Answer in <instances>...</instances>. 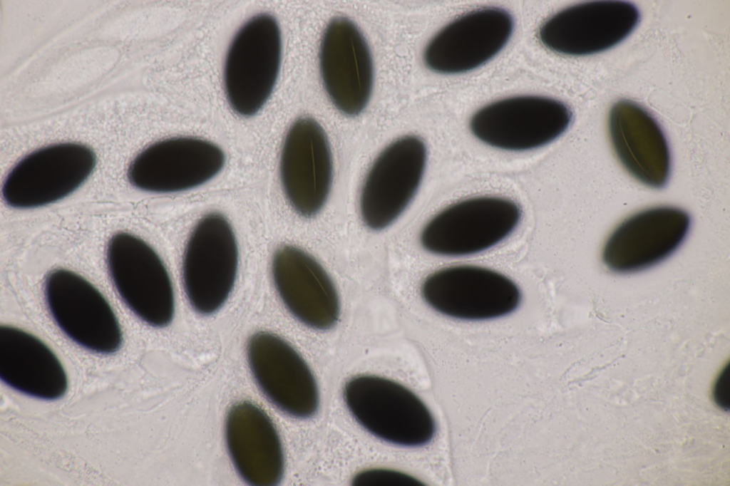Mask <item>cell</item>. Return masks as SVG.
I'll return each instance as SVG.
<instances>
[{
	"label": "cell",
	"instance_id": "cell-1",
	"mask_svg": "<svg viewBox=\"0 0 730 486\" xmlns=\"http://www.w3.org/2000/svg\"><path fill=\"white\" fill-rule=\"evenodd\" d=\"M343 397L356 421L386 443L421 447L436 435V421L425 403L394 381L374 375L356 376L344 385Z\"/></svg>",
	"mask_w": 730,
	"mask_h": 486
},
{
	"label": "cell",
	"instance_id": "cell-2",
	"mask_svg": "<svg viewBox=\"0 0 730 486\" xmlns=\"http://www.w3.org/2000/svg\"><path fill=\"white\" fill-rule=\"evenodd\" d=\"M106 261L111 281L130 310L149 326H168L174 315L173 287L156 252L141 238L119 232L108 242Z\"/></svg>",
	"mask_w": 730,
	"mask_h": 486
},
{
	"label": "cell",
	"instance_id": "cell-3",
	"mask_svg": "<svg viewBox=\"0 0 730 486\" xmlns=\"http://www.w3.org/2000/svg\"><path fill=\"white\" fill-rule=\"evenodd\" d=\"M281 53L280 29L272 16L257 15L238 31L225 66L226 95L237 114L252 116L264 105L277 78Z\"/></svg>",
	"mask_w": 730,
	"mask_h": 486
},
{
	"label": "cell",
	"instance_id": "cell-4",
	"mask_svg": "<svg viewBox=\"0 0 730 486\" xmlns=\"http://www.w3.org/2000/svg\"><path fill=\"white\" fill-rule=\"evenodd\" d=\"M520 219L521 210L513 201L492 196L469 198L434 216L423 229L420 240L426 251L435 254H474L508 237Z\"/></svg>",
	"mask_w": 730,
	"mask_h": 486
},
{
	"label": "cell",
	"instance_id": "cell-5",
	"mask_svg": "<svg viewBox=\"0 0 730 486\" xmlns=\"http://www.w3.org/2000/svg\"><path fill=\"white\" fill-rule=\"evenodd\" d=\"M44 294L53 319L73 342L103 355L120 348L123 334L118 318L103 295L82 276L53 269L46 277Z\"/></svg>",
	"mask_w": 730,
	"mask_h": 486
},
{
	"label": "cell",
	"instance_id": "cell-6",
	"mask_svg": "<svg viewBox=\"0 0 730 486\" xmlns=\"http://www.w3.org/2000/svg\"><path fill=\"white\" fill-rule=\"evenodd\" d=\"M96 165L95 152L83 144L63 143L39 148L9 172L2 187L3 199L16 209L56 202L77 190Z\"/></svg>",
	"mask_w": 730,
	"mask_h": 486
},
{
	"label": "cell",
	"instance_id": "cell-7",
	"mask_svg": "<svg viewBox=\"0 0 730 486\" xmlns=\"http://www.w3.org/2000/svg\"><path fill=\"white\" fill-rule=\"evenodd\" d=\"M572 119L570 109L560 100L520 95L481 108L472 116L470 128L475 137L488 145L523 151L554 141L567 130Z\"/></svg>",
	"mask_w": 730,
	"mask_h": 486
},
{
	"label": "cell",
	"instance_id": "cell-8",
	"mask_svg": "<svg viewBox=\"0 0 730 486\" xmlns=\"http://www.w3.org/2000/svg\"><path fill=\"white\" fill-rule=\"evenodd\" d=\"M238 252L227 219L212 212L192 230L186 245L182 279L187 299L198 313L209 315L226 301L233 288Z\"/></svg>",
	"mask_w": 730,
	"mask_h": 486
},
{
	"label": "cell",
	"instance_id": "cell-9",
	"mask_svg": "<svg viewBox=\"0 0 730 486\" xmlns=\"http://www.w3.org/2000/svg\"><path fill=\"white\" fill-rule=\"evenodd\" d=\"M426 304L445 316L482 321L506 316L521 301L516 284L495 270L473 265L446 267L430 274L422 284Z\"/></svg>",
	"mask_w": 730,
	"mask_h": 486
},
{
	"label": "cell",
	"instance_id": "cell-10",
	"mask_svg": "<svg viewBox=\"0 0 730 486\" xmlns=\"http://www.w3.org/2000/svg\"><path fill=\"white\" fill-rule=\"evenodd\" d=\"M426 162V145L414 135L396 140L381 152L361 194V214L369 229L386 228L404 211L421 184Z\"/></svg>",
	"mask_w": 730,
	"mask_h": 486
},
{
	"label": "cell",
	"instance_id": "cell-11",
	"mask_svg": "<svg viewBox=\"0 0 730 486\" xmlns=\"http://www.w3.org/2000/svg\"><path fill=\"white\" fill-rule=\"evenodd\" d=\"M639 17L637 7L628 1H588L553 15L541 26L539 38L545 47L560 54L592 55L625 39Z\"/></svg>",
	"mask_w": 730,
	"mask_h": 486
},
{
	"label": "cell",
	"instance_id": "cell-12",
	"mask_svg": "<svg viewBox=\"0 0 730 486\" xmlns=\"http://www.w3.org/2000/svg\"><path fill=\"white\" fill-rule=\"evenodd\" d=\"M690 225L689 214L679 207L657 206L641 210L625 219L610 234L602 249V262L617 273L649 268L680 247Z\"/></svg>",
	"mask_w": 730,
	"mask_h": 486
},
{
	"label": "cell",
	"instance_id": "cell-13",
	"mask_svg": "<svg viewBox=\"0 0 730 486\" xmlns=\"http://www.w3.org/2000/svg\"><path fill=\"white\" fill-rule=\"evenodd\" d=\"M225 155L214 143L196 138H172L158 141L131 162L128 179L135 187L168 193L196 187L222 168Z\"/></svg>",
	"mask_w": 730,
	"mask_h": 486
},
{
	"label": "cell",
	"instance_id": "cell-14",
	"mask_svg": "<svg viewBox=\"0 0 730 486\" xmlns=\"http://www.w3.org/2000/svg\"><path fill=\"white\" fill-rule=\"evenodd\" d=\"M247 358L260 390L277 408L301 419L317 413L319 398L314 376L286 341L269 332H257L248 341Z\"/></svg>",
	"mask_w": 730,
	"mask_h": 486
},
{
	"label": "cell",
	"instance_id": "cell-15",
	"mask_svg": "<svg viewBox=\"0 0 730 486\" xmlns=\"http://www.w3.org/2000/svg\"><path fill=\"white\" fill-rule=\"evenodd\" d=\"M513 30L510 14L499 8L470 11L441 29L426 46V66L441 73L473 70L505 46Z\"/></svg>",
	"mask_w": 730,
	"mask_h": 486
},
{
	"label": "cell",
	"instance_id": "cell-16",
	"mask_svg": "<svg viewBox=\"0 0 730 486\" xmlns=\"http://www.w3.org/2000/svg\"><path fill=\"white\" fill-rule=\"evenodd\" d=\"M280 175L286 196L304 217L323 207L332 180L331 150L325 133L311 118H301L286 135L280 160Z\"/></svg>",
	"mask_w": 730,
	"mask_h": 486
},
{
	"label": "cell",
	"instance_id": "cell-17",
	"mask_svg": "<svg viewBox=\"0 0 730 486\" xmlns=\"http://www.w3.org/2000/svg\"><path fill=\"white\" fill-rule=\"evenodd\" d=\"M320 69L326 91L334 105L348 115L366 105L373 84V64L366 40L346 18L329 22L320 46Z\"/></svg>",
	"mask_w": 730,
	"mask_h": 486
},
{
	"label": "cell",
	"instance_id": "cell-18",
	"mask_svg": "<svg viewBox=\"0 0 730 486\" xmlns=\"http://www.w3.org/2000/svg\"><path fill=\"white\" fill-rule=\"evenodd\" d=\"M272 274L277 291L289 311L317 330L332 328L340 314L339 296L322 265L304 251L283 246L273 257Z\"/></svg>",
	"mask_w": 730,
	"mask_h": 486
},
{
	"label": "cell",
	"instance_id": "cell-19",
	"mask_svg": "<svg viewBox=\"0 0 730 486\" xmlns=\"http://www.w3.org/2000/svg\"><path fill=\"white\" fill-rule=\"evenodd\" d=\"M607 123L613 150L628 173L649 187L665 186L671 172L670 151L655 118L639 104L621 100L612 106Z\"/></svg>",
	"mask_w": 730,
	"mask_h": 486
},
{
	"label": "cell",
	"instance_id": "cell-20",
	"mask_svg": "<svg viewBox=\"0 0 730 486\" xmlns=\"http://www.w3.org/2000/svg\"><path fill=\"white\" fill-rule=\"evenodd\" d=\"M229 453L236 470L248 484L272 486L282 480L284 454L277 429L265 412L243 401L229 410L225 425Z\"/></svg>",
	"mask_w": 730,
	"mask_h": 486
},
{
	"label": "cell",
	"instance_id": "cell-21",
	"mask_svg": "<svg viewBox=\"0 0 730 486\" xmlns=\"http://www.w3.org/2000/svg\"><path fill=\"white\" fill-rule=\"evenodd\" d=\"M0 378L32 398L58 400L67 392L66 373L53 351L40 338L19 328L0 326Z\"/></svg>",
	"mask_w": 730,
	"mask_h": 486
},
{
	"label": "cell",
	"instance_id": "cell-22",
	"mask_svg": "<svg viewBox=\"0 0 730 486\" xmlns=\"http://www.w3.org/2000/svg\"><path fill=\"white\" fill-rule=\"evenodd\" d=\"M352 485L358 486L422 485L421 481L406 473L389 469H369L357 473Z\"/></svg>",
	"mask_w": 730,
	"mask_h": 486
},
{
	"label": "cell",
	"instance_id": "cell-23",
	"mask_svg": "<svg viewBox=\"0 0 730 486\" xmlns=\"http://www.w3.org/2000/svg\"><path fill=\"white\" fill-rule=\"evenodd\" d=\"M714 400L726 410L730 408V364L724 368L718 376L714 388Z\"/></svg>",
	"mask_w": 730,
	"mask_h": 486
}]
</instances>
